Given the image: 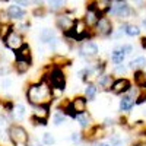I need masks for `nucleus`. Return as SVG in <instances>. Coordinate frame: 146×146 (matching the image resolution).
<instances>
[{"label": "nucleus", "instance_id": "f257e3e1", "mask_svg": "<svg viewBox=\"0 0 146 146\" xmlns=\"http://www.w3.org/2000/svg\"><path fill=\"white\" fill-rule=\"evenodd\" d=\"M27 98L35 107L45 105V102L50 101V89L44 85H32L27 92Z\"/></svg>", "mask_w": 146, "mask_h": 146}, {"label": "nucleus", "instance_id": "2f4dec72", "mask_svg": "<svg viewBox=\"0 0 146 146\" xmlns=\"http://www.w3.org/2000/svg\"><path fill=\"white\" fill-rule=\"evenodd\" d=\"M80 136H79V133H72V140L73 142H79Z\"/></svg>", "mask_w": 146, "mask_h": 146}, {"label": "nucleus", "instance_id": "4c0bfd02", "mask_svg": "<svg viewBox=\"0 0 146 146\" xmlns=\"http://www.w3.org/2000/svg\"><path fill=\"white\" fill-rule=\"evenodd\" d=\"M96 146H110V145H108V143H98Z\"/></svg>", "mask_w": 146, "mask_h": 146}, {"label": "nucleus", "instance_id": "9b49d317", "mask_svg": "<svg viewBox=\"0 0 146 146\" xmlns=\"http://www.w3.org/2000/svg\"><path fill=\"white\" fill-rule=\"evenodd\" d=\"M73 25H75V21H72V19L67 18V16H60V18L57 19V27H58L60 29H63V31L72 29Z\"/></svg>", "mask_w": 146, "mask_h": 146}, {"label": "nucleus", "instance_id": "20e7f679", "mask_svg": "<svg viewBox=\"0 0 146 146\" xmlns=\"http://www.w3.org/2000/svg\"><path fill=\"white\" fill-rule=\"evenodd\" d=\"M50 80H51V86H54L57 89H64V86H66V78L60 69H54L51 72Z\"/></svg>", "mask_w": 146, "mask_h": 146}, {"label": "nucleus", "instance_id": "2eb2a0df", "mask_svg": "<svg viewBox=\"0 0 146 146\" xmlns=\"http://www.w3.org/2000/svg\"><path fill=\"white\" fill-rule=\"evenodd\" d=\"M133 104H135V100L131 96H123L120 101V110L121 111H129V110H131Z\"/></svg>", "mask_w": 146, "mask_h": 146}, {"label": "nucleus", "instance_id": "b1692460", "mask_svg": "<svg viewBox=\"0 0 146 146\" xmlns=\"http://www.w3.org/2000/svg\"><path fill=\"white\" fill-rule=\"evenodd\" d=\"M42 143L47 145V146H53L54 145V137L51 133H44L42 135Z\"/></svg>", "mask_w": 146, "mask_h": 146}, {"label": "nucleus", "instance_id": "e433bc0d", "mask_svg": "<svg viewBox=\"0 0 146 146\" xmlns=\"http://www.w3.org/2000/svg\"><path fill=\"white\" fill-rule=\"evenodd\" d=\"M142 45H143V48H146V38L142 40Z\"/></svg>", "mask_w": 146, "mask_h": 146}, {"label": "nucleus", "instance_id": "412c9836", "mask_svg": "<svg viewBox=\"0 0 146 146\" xmlns=\"http://www.w3.org/2000/svg\"><path fill=\"white\" fill-rule=\"evenodd\" d=\"M85 95H86V100H94L95 95H96V86L92 83H89L86 89H85Z\"/></svg>", "mask_w": 146, "mask_h": 146}, {"label": "nucleus", "instance_id": "393cba45", "mask_svg": "<svg viewBox=\"0 0 146 146\" xmlns=\"http://www.w3.org/2000/svg\"><path fill=\"white\" fill-rule=\"evenodd\" d=\"M111 83H113L111 76H102L100 79V85H101V86H104V88H111Z\"/></svg>", "mask_w": 146, "mask_h": 146}, {"label": "nucleus", "instance_id": "f3484780", "mask_svg": "<svg viewBox=\"0 0 146 146\" xmlns=\"http://www.w3.org/2000/svg\"><path fill=\"white\" fill-rule=\"evenodd\" d=\"M111 60H113V63H114V64H117V66L123 63V60H124V54L121 53L120 48H117V50H114V51H113V54H111Z\"/></svg>", "mask_w": 146, "mask_h": 146}, {"label": "nucleus", "instance_id": "aec40b11", "mask_svg": "<svg viewBox=\"0 0 146 146\" xmlns=\"http://www.w3.org/2000/svg\"><path fill=\"white\" fill-rule=\"evenodd\" d=\"M146 66V58L145 57H136L135 60L130 62V67L131 69H142Z\"/></svg>", "mask_w": 146, "mask_h": 146}, {"label": "nucleus", "instance_id": "5701e85b", "mask_svg": "<svg viewBox=\"0 0 146 146\" xmlns=\"http://www.w3.org/2000/svg\"><path fill=\"white\" fill-rule=\"evenodd\" d=\"M124 32H126L129 36H136V35H139V34H140V29H139L136 25H126Z\"/></svg>", "mask_w": 146, "mask_h": 146}, {"label": "nucleus", "instance_id": "bb28decb", "mask_svg": "<svg viewBox=\"0 0 146 146\" xmlns=\"http://www.w3.org/2000/svg\"><path fill=\"white\" fill-rule=\"evenodd\" d=\"M7 135H6V127H5V120L0 118V140H6Z\"/></svg>", "mask_w": 146, "mask_h": 146}, {"label": "nucleus", "instance_id": "6ab92c4d", "mask_svg": "<svg viewBox=\"0 0 146 146\" xmlns=\"http://www.w3.org/2000/svg\"><path fill=\"white\" fill-rule=\"evenodd\" d=\"M10 113H13L15 118L22 120L23 117H25V107H23L22 104H18V105H15V107H13V111H10Z\"/></svg>", "mask_w": 146, "mask_h": 146}, {"label": "nucleus", "instance_id": "f03ea898", "mask_svg": "<svg viewBox=\"0 0 146 146\" xmlns=\"http://www.w3.org/2000/svg\"><path fill=\"white\" fill-rule=\"evenodd\" d=\"M7 137L13 142L16 146H28V142H29L27 130L23 129L22 126H18V124L9 126V129H7Z\"/></svg>", "mask_w": 146, "mask_h": 146}, {"label": "nucleus", "instance_id": "c85d7f7f", "mask_svg": "<svg viewBox=\"0 0 146 146\" xmlns=\"http://www.w3.org/2000/svg\"><path fill=\"white\" fill-rule=\"evenodd\" d=\"M110 146H123V142H121L120 137L113 136L111 139H110Z\"/></svg>", "mask_w": 146, "mask_h": 146}, {"label": "nucleus", "instance_id": "f8f14e48", "mask_svg": "<svg viewBox=\"0 0 146 146\" xmlns=\"http://www.w3.org/2000/svg\"><path fill=\"white\" fill-rule=\"evenodd\" d=\"M118 6H115L114 9H110L111 10V13H114V15H117V16H120V18H123V16H127L129 13H130V9H129V6L126 5V3H117Z\"/></svg>", "mask_w": 146, "mask_h": 146}, {"label": "nucleus", "instance_id": "0eeeda50", "mask_svg": "<svg viewBox=\"0 0 146 146\" xmlns=\"http://www.w3.org/2000/svg\"><path fill=\"white\" fill-rule=\"evenodd\" d=\"M96 29H98L100 35H108L113 32V25L107 18H100L96 22Z\"/></svg>", "mask_w": 146, "mask_h": 146}, {"label": "nucleus", "instance_id": "6e6552de", "mask_svg": "<svg viewBox=\"0 0 146 146\" xmlns=\"http://www.w3.org/2000/svg\"><path fill=\"white\" fill-rule=\"evenodd\" d=\"M80 54L86 56V57H95L96 54H98V45H96L95 42H92V41L85 42L80 48Z\"/></svg>", "mask_w": 146, "mask_h": 146}, {"label": "nucleus", "instance_id": "c756f323", "mask_svg": "<svg viewBox=\"0 0 146 146\" xmlns=\"http://www.w3.org/2000/svg\"><path fill=\"white\" fill-rule=\"evenodd\" d=\"M64 3L63 2H50V6H51V9H54V10H57V9H60Z\"/></svg>", "mask_w": 146, "mask_h": 146}, {"label": "nucleus", "instance_id": "1a4fd4ad", "mask_svg": "<svg viewBox=\"0 0 146 146\" xmlns=\"http://www.w3.org/2000/svg\"><path fill=\"white\" fill-rule=\"evenodd\" d=\"M130 89V82L127 79H118L111 85V91L114 94H123Z\"/></svg>", "mask_w": 146, "mask_h": 146}, {"label": "nucleus", "instance_id": "9d476101", "mask_svg": "<svg viewBox=\"0 0 146 146\" xmlns=\"http://www.w3.org/2000/svg\"><path fill=\"white\" fill-rule=\"evenodd\" d=\"M16 58L18 60H25V62H31V53H29V45L23 42L22 47L16 51Z\"/></svg>", "mask_w": 146, "mask_h": 146}, {"label": "nucleus", "instance_id": "a211bd4d", "mask_svg": "<svg viewBox=\"0 0 146 146\" xmlns=\"http://www.w3.org/2000/svg\"><path fill=\"white\" fill-rule=\"evenodd\" d=\"M29 66H31L29 62H25V60H18L15 69H16V72L19 73V75H22V73H25V72L29 69Z\"/></svg>", "mask_w": 146, "mask_h": 146}, {"label": "nucleus", "instance_id": "ddd939ff", "mask_svg": "<svg viewBox=\"0 0 146 146\" xmlns=\"http://www.w3.org/2000/svg\"><path fill=\"white\" fill-rule=\"evenodd\" d=\"M98 19H100L98 12L94 10L92 7H89L88 12H86V19H85V21H86V25H88V27H94V25H96Z\"/></svg>", "mask_w": 146, "mask_h": 146}, {"label": "nucleus", "instance_id": "39448f33", "mask_svg": "<svg viewBox=\"0 0 146 146\" xmlns=\"http://www.w3.org/2000/svg\"><path fill=\"white\" fill-rule=\"evenodd\" d=\"M6 15L9 19H13V21H21L23 16H25V10H23L21 6L18 5H12L7 7L6 10Z\"/></svg>", "mask_w": 146, "mask_h": 146}, {"label": "nucleus", "instance_id": "cd10ccee", "mask_svg": "<svg viewBox=\"0 0 146 146\" xmlns=\"http://www.w3.org/2000/svg\"><path fill=\"white\" fill-rule=\"evenodd\" d=\"M13 85V80H12L10 78H5L3 82H2V88L6 91V89H10V86Z\"/></svg>", "mask_w": 146, "mask_h": 146}, {"label": "nucleus", "instance_id": "dca6fc26", "mask_svg": "<svg viewBox=\"0 0 146 146\" xmlns=\"http://www.w3.org/2000/svg\"><path fill=\"white\" fill-rule=\"evenodd\" d=\"M135 82H136L137 86L146 88V73H143L142 70H137L135 73Z\"/></svg>", "mask_w": 146, "mask_h": 146}, {"label": "nucleus", "instance_id": "4468645a", "mask_svg": "<svg viewBox=\"0 0 146 146\" xmlns=\"http://www.w3.org/2000/svg\"><path fill=\"white\" fill-rule=\"evenodd\" d=\"M54 40V31L50 28H44L40 34V41L41 42H51Z\"/></svg>", "mask_w": 146, "mask_h": 146}, {"label": "nucleus", "instance_id": "c9c22d12", "mask_svg": "<svg viewBox=\"0 0 146 146\" xmlns=\"http://www.w3.org/2000/svg\"><path fill=\"white\" fill-rule=\"evenodd\" d=\"M15 5H18V6H19V5H22V6H27V5H29V3H28V2H16Z\"/></svg>", "mask_w": 146, "mask_h": 146}, {"label": "nucleus", "instance_id": "58836bf2", "mask_svg": "<svg viewBox=\"0 0 146 146\" xmlns=\"http://www.w3.org/2000/svg\"><path fill=\"white\" fill-rule=\"evenodd\" d=\"M142 23H143V27L146 28V19H143V22H142Z\"/></svg>", "mask_w": 146, "mask_h": 146}, {"label": "nucleus", "instance_id": "473e14b6", "mask_svg": "<svg viewBox=\"0 0 146 146\" xmlns=\"http://www.w3.org/2000/svg\"><path fill=\"white\" fill-rule=\"evenodd\" d=\"M115 72H118V73H124V72H126V67H124V66H121V64H118V66L115 67Z\"/></svg>", "mask_w": 146, "mask_h": 146}, {"label": "nucleus", "instance_id": "a878e982", "mask_svg": "<svg viewBox=\"0 0 146 146\" xmlns=\"http://www.w3.org/2000/svg\"><path fill=\"white\" fill-rule=\"evenodd\" d=\"M53 120H54V124H56V126H60V124L64 123L66 117H64V114H62V113H56L54 117H53Z\"/></svg>", "mask_w": 146, "mask_h": 146}, {"label": "nucleus", "instance_id": "7ed1b4c3", "mask_svg": "<svg viewBox=\"0 0 146 146\" xmlns=\"http://www.w3.org/2000/svg\"><path fill=\"white\" fill-rule=\"evenodd\" d=\"M3 40H5V45L7 48H10V50H15V51H18L19 48L22 47V44H23L21 35L18 32H15V31H10Z\"/></svg>", "mask_w": 146, "mask_h": 146}, {"label": "nucleus", "instance_id": "f704fd0d", "mask_svg": "<svg viewBox=\"0 0 146 146\" xmlns=\"http://www.w3.org/2000/svg\"><path fill=\"white\" fill-rule=\"evenodd\" d=\"M28 145H29V146H41V143H40L38 140H34L32 143H29V142H28Z\"/></svg>", "mask_w": 146, "mask_h": 146}, {"label": "nucleus", "instance_id": "72a5a7b5", "mask_svg": "<svg viewBox=\"0 0 146 146\" xmlns=\"http://www.w3.org/2000/svg\"><path fill=\"white\" fill-rule=\"evenodd\" d=\"M145 101H146V95H142V96H139L137 104H142V102H145Z\"/></svg>", "mask_w": 146, "mask_h": 146}, {"label": "nucleus", "instance_id": "423d86ee", "mask_svg": "<svg viewBox=\"0 0 146 146\" xmlns=\"http://www.w3.org/2000/svg\"><path fill=\"white\" fill-rule=\"evenodd\" d=\"M72 110H73V114L79 115V114H85L86 111V100L82 98V96H78V98L73 100V102L70 104Z\"/></svg>", "mask_w": 146, "mask_h": 146}, {"label": "nucleus", "instance_id": "7c9ffc66", "mask_svg": "<svg viewBox=\"0 0 146 146\" xmlns=\"http://www.w3.org/2000/svg\"><path fill=\"white\" fill-rule=\"evenodd\" d=\"M120 50H121V53H123L124 56H126V54H130V51H131V45H123V47H120Z\"/></svg>", "mask_w": 146, "mask_h": 146}, {"label": "nucleus", "instance_id": "4be33fe9", "mask_svg": "<svg viewBox=\"0 0 146 146\" xmlns=\"http://www.w3.org/2000/svg\"><path fill=\"white\" fill-rule=\"evenodd\" d=\"M75 120L79 121V124H80L82 127H88V124H89V117H88L86 113H85V114H79V115H75Z\"/></svg>", "mask_w": 146, "mask_h": 146}]
</instances>
